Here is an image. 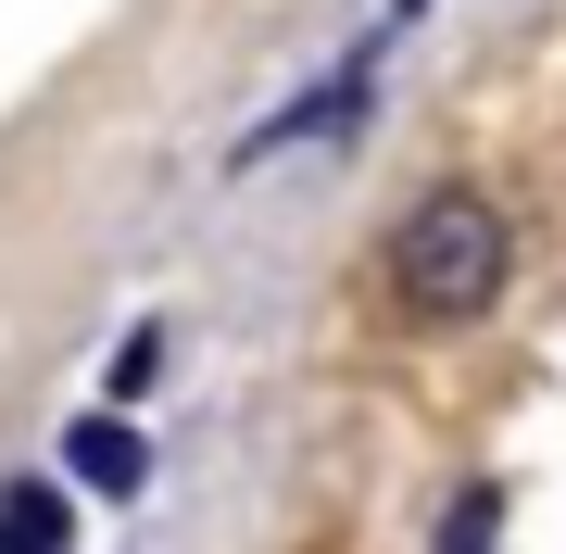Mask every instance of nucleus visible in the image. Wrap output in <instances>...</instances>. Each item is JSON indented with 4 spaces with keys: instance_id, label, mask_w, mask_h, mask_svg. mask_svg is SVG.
<instances>
[{
    "instance_id": "nucleus-1",
    "label": "nucleus",
    "mask_w": 566,
    "mask_h": 554,
    "mask_svg": "<svg viewBox=\"0 0 566 554\" xmlns=\"http://www.w3.org/2000/svg\"><path fill=\"white\" fill-rule=\"evenodd\" d=\"M504 202L491 189H428V202L390 227V303L416 315V328H479L491 303H504Z\"/></svg>"
},
{
    "instance_id": "nucleus-2",
    "label": "nucleus",
    "mask_w": 566,
    "mask_h": 554,
    "mask_svg": "<svg viewBox=\"0 0 566 554\" xmlns=\"http://www.w3.org/2000/svg\"><path fill=\"white\" fill-rule=\"evenodd\" d=\"M365 102H378V63H340L327 88H303V102H277V114L252 126V139H240V165H264V151H315V139H340V126H353Z\"/></svg>"
},
{
    "instance_id": "nucleus-3",
    "label": "nucleus",
    "mask_w": 566,
    "mask_h": 554,
    "mask_svg": "<svg viewBox=\"0 0 566 554\" xmlns=\"http://www.w3.org/2000/svg\"><path fill=\"white\" fill-rule=\"evenodd\" d=\"M63 467H76L88 492H139V479H151V441L126 429V416H76V429H63Z\"/></svg>"
},
{
    "instance_id": "nucleus-4",
    "label": "nucleus",
    "mask_w": 566,
    "mask_h": 554,
    "mask_svg": "<svg viewBox=\"0 0 566 554\" xmlns=\"http://www.w3.org/2000/svg\"><path fill=\"white\" fill-rule=\"evenodd\" d=\"M0 554H76V492L63 479H13L0 492Z\"/></svg>"
},
{
    "instance_id": "nucleus-5",
    "label": "nucleus",
    "mask_w": 566,
    "mask_h": 554,
    "mask_svg": "<svg viewBox=\"0 0 566 554\" xmlns=\"http://www.w3.org/2000/svg\"><path fill=\"white\" fill-rule=\"evenodd\" d=\"M491 530H504V492H453V516H441V554H491Z\"/></svg>"
}]
</instances>
